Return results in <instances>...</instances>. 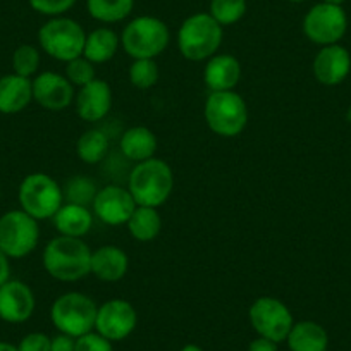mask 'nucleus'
<instances>
[{
    "label": "nucleus",
    "mask_w": 351,
    "mask_h": 351,
    "mask_svg": "<svg viewBox=\"0 0 351 351\" xmlns=\"http://www.w3.org/2000/svg\"><path fill=\"white\" fill-rule=\"evenodd\" d=\"M43 267L50 278L74 282L90 274L92 250L81 238L57 236L43 250Z\"/></svg>",
    "instance_id": "1"
},
{
    "label": "nucleus",
    "mask_w": 351,
    "mask_h": 351,
    "mask_svg": "<svg viewBox=\"0 0 351 351\" xmlns=\"http://www.w3.org/2000/svg\"><path fill=\"white\" fill-rule=\"evenodd\" d=\"M128 190L141 207L158 208L174 190V174L171 165L162 158L138 162L128 180Z\"/></svg>",
    "instance_id": "2"
},
{
    "label": "nucleus",
    "mask_w": 351,
    "mask_h": 351,
    "mask_svg": "<svg viewBox=\"0 0 351 351\" xmlns=\"http://www.w3.org/2000/svg\"><path fill=\"white\" fill-rule=\"evenodd\" d=\"M222 38V26L208 12H197L181 23L178 32V49L186 60L202 62L217 53Z\"/></svg>",
    "instance_id": "3"
},
{
    "label": "nucleus",
    "mask_w": 351,
    "mask_h": 351,
    "mask_svg": "<svg viewBox=\"0 0 351 351\" xmlns=\"http://www.w3.org/2000/svg\"><path fill=\"white\" fill-rule=\"evenodd\" d=\"M171 42L169 26L155 16H138L124 26L121 45L131 59H155Z\"/></svg>",
    "instance_id": "4"
},
{
    "label": "nucleus",
    "mask_w": 351,
    "mask_h": 351,
    "mask_svg": "<svg viewBox=\"0 0 351 351\" xmlns=\"http://www.w3.org/2000/svg\"><path fill=\"white\" fill-rule=\"evenodd\" d=\"M84 40L83 26L66 16L50 18L38 29V43L43 52L64 64L83 56Z\"/></svg>",
    "instance_id": "5"
},
{
    "label": "nucleus",
    "mask_w": 351,
    "mask_h": 351,
    "mask_svg": "<svg viewBox=\"0 0 351 351\" xmlns=\"http://www.w3.org/2000/svg\"><path fill=\"white\" fill-rule=\"evenodd\" d=\"M204 116L212 133L222 138H234L248 124V107L243 97L231 92H212L205 100Z\"/></svg>",
    "instance_id": "6"
},
{
    "label": "nucleus",
    "mask_w": 351,
    "mask_h": 351,
    "mask_svg": "<svg viewBox=\"0 0 351 351\" xmlns=\"http://www.w3.org/2000/svg\"><path fill=\"white\" fill-rule=\"evenodd\" d=\"M97 303L83 293L71 291L60 295L50 308V320L60 334L80 337L95 329Z\"/></svg>",
    "instance_id": "7"
},
{
    "label": "nucleus",
    "mask_w": 351,
    "mask_h": 351,
    "mask_svg": "<svg viewBox=\"0 0 351 351\" xmlns=\"http://www.w3.org/2000/svg\"><path fill=\"white\" fill-rule=\"evenodd\" d=\"M18 200L21 210L36 221L52 219L64 205L62 188L56 180L43 172H33L26 176L19 184Z\"/></svg>",
    "instance_id": "8"
},
{
    "label": "nucleus",
    "mask_w": 351,
    "mask_h": 351,
    "mask_svg": "<svg viewBox=\"0 0 351 351\" xmlns=\"http://www.w3.org/2000/svg\"><path fill=\"white\" fill-rule=\"evenodd\" d=\"M38 221L25 210L5 212L0 217V250L9 258L29 255L38 245Z\"/></svg>",
    "instance_id": "9"
},
{
    "label": "nucleus",
    "mask_w": 351,
    "mask_h": 351,
    "mask_svg": "<svg viewBox=\"0 0 351 351\" xmlns=\"http://www.w3.org/2000/svg\"><path fill=\"white\" fill-rule=\"evenodd\" d=\"M248 319L253 330L260 337H267L274 343H282L288 337L293 324V313L281 300L272 296H260L252 303Z\"/></svg>",
    "instance_id": "10"
},
{
    "label": "nucleus",
    "mask_w": 351,
    "mask_h": 351,
    "mask_svg": "<svg viewBox=\"0 0 351 351\" xmlns=\"http://www.w3.org/2000/svg\"><path fill=\"white\" fill-rule=\"evenodd\" d=\"M302 26L306 38L315 45H336L346 35L348 16L343 5L320 2L308 9Z\"/></svg>",
    "instance_id": "11"
},
{
    "label": "nucleus",
    "mask_w": 351,
    "mask_h": 351,
    "mask_svg": "<svg viewBox=\"0 0 351 351\" xmlns=\"http://www.w3.org/2000/svg\"><path fill=\"white\" fill-rule=\"evenodd\" d=\"M136 310L126 300H109L97 310L95 330L112 343L130 337L136 329Z\"/></svg>",
    "instance_id": "12"
},
{
    "label": "nucleus",
    "mask_w": 351,
    "mask_h": 351,
    "mask_svg": "<svg viewBox=\"0 0 351 351\" xmlns=\"http://www.w3.org/2000/svg\"><path fill=\"white\" fill-rule=\"evenodd\" d=\"M93 215L107 226H121L130 221L136 208V202L130 190L117 184H109L97 191L93 198Z\"/></svg>",
    "instance_id": "13"
},
{
    "label": "nucleus",
    "mask_w": 351,
    "mask_h": 351,
    "mask_svg": "<svg viewBox=\"0 0 351 351\" xmlns=\"http://www.w3.org/2000/svg\"><path fill=\"white\" fill-rule=\"evenodd\" d=\"M32 83L33 100L45 110L59 112L74 102V86L64 74L47 71L32 80Z\"/></svg>",
    "instance_id": "14"
},
{
    "label": "nucleus",
    "mask_w": 351,
    "mask_h": 351,
    "mask_svg": "<svg viewBox=\"0 0 351 351\" xmlns=\"http://www.w3.org/2000/svg\"><path fill=\"white\" fill-rule=\"evenodd\" d=\"M35 295L26 282L12 281L0 286V319L9 324H23L35 312Z\"/></svg>",
    "instance_id": "15"
},
{
    "label": "nucleus",
    "mask_w": 351,
    "mask_h": 351,
    "mask_svg": "<svg viewBox=\"0 0 351 351\" xmlns=\"http://www.w3.org/2000/svg\"><path fill=\"white\" fill-rule=\"evenodd\" d=\"M312 71L320 84H326V86L341 84L351 71L350 52L339 43L322 47L313 59Z\"/></svg>",
    "instance_id": "16"
},
{
    "label": "nucleus",
    "mask_w": 351,
    "mask_h": 351,
    "mask_svg": "<svg viewBox=\"0 0 351 351\" xmlns=\"http://www.w3.org/2000/svg\"><path fill=\"white\" fill-rule=\"evenodd\" d=\"M76 112L86 123H99L112 109V90L109 83L102 80H93L92 83L80 88L74 97Z\"/></svg>",
    "instance_id": "17"
},
{
    "label": "nucleus",
    "mask_w": 351,
    "mask_h": 351,
    "mask_svg": "<svg viewBox=\"0 0 351 351\" xmlns=\"http://www.w3.org/2000/svg\"><path fill=\"white\" fill-rule=\"evenodd\" d=\"M241 80V64L234 56L215 53L204 69V81L210 92H231Z\"/></svg>",
    "instance_id": "18"
},
{
    "label": "nucleus",
    "mask_w": 351,
    "mask_h": 351,
    "mask_svg": "<svg viewBox=\"0 0 351 351\" xmlns=\"http://www.w3.org/2000/svg\"><path fill=\"white\" fill-rule=\"evenodd\" d=\"M130 260L124 250L114 245H106L92 252L90 274L104 282H116L126 276Z\"/></svg>",
    "instance_id": "19"
},
{
    "label": "nucleus",
    "mask_w": 351,
    "mask_h": 351,
    "mask_svg": "<svg viewBox=\"0 0 351 351\" xmlns=\"http://www.w3.org/2000/svg\"><path fill=\"white\" fill-rule=\"evenodd\" d=\"M33 100V83L19 74H5L0 77V112L18 114Z\"/></svg>",
    "instance_id": "20"
},
{
    "label": "nucleus",
    "mask_w": 351,
    "mask_h": 351,
    "mask_svg": "<svg viewBox=\"0 0 351 351\" xmlns=\"http://www.w3.org/2000/svg\"><path fill=\"white\" fill-rule=\"evenodd\" d=\"M52 219L59 234L69 238H83L93 226V212L84 205L64 204Z\"/></svg>",
    "instance_id": "21"
},
{
    "label": "nucleus",
    "mask_w": 351,
    "mask_h": 351,
    "mask_svg": "<svg viewBox=\"0 0 351 351\" xmlns=\"http://www.w3.org/2000/svg\"><path fill=\"white\" fill-rule=\"evenodd\" d=\"M286 343L291 351H327L329 336L320 324L313 320H302L293 324Z\"/></svg>",
    "instance_id": "22"
},
{
    "label": "nucleus",
    "mask_w": 351,
    "mask_h": 351,
    "mask_svg": "<svg viewBox=\"0 0 351 351\" xmlns=\"http://www.w3.org/2000/svg\"><path fill=\"white\" fill-rule=\"evenodd\" d=\"M158 141L152 130L145 126L130 128L121 136V152L131 162H143L154 158Z\"/></svg>",
    "instance_id": "23"
},
{
    "label": "nucleus",
    "mask_w": 351,
    "mask_h": 351,
    "mask_svg": "<svg viewBox=\"0 0 351 351\" xmlns=\"http://www.w3.org/2000/svg\"><path fill=\"white\" fill-rule=\"evenodd\" d=\"M121 45V36L107 26L86 33L83 57L93 64H104L112 59Z\"/></svg>",
    "instance_id": "24"
},
{
    "label": "nucleus",
    "mask_w": 351,
    "mask_h": 351,
    "mask_svg": "<svg viewBox=\"0 0 351 351\" xmlns=\"http://www.w3.org/2000/svg\"><path fill=\"white\" fill-rule=\"evenodd\" d=\"M126 226L130 234L133 236L136 241L148 243L154 241V239L160 234L162 219L157 208L136 205V208H134V212L131 214Z\"/></svg>",
    "instance_id": "25"
},
{
    "label": "nucleus",
    "mask_w": 351,
    "mask_h": 351,
    "mask_svg": "<svg viewBox=\"0 0 351 351\" xmlns=\"http://www.w3.org/2000/svg\"><path fill=\"white\" fill-rule=\"evenodd\" d=\"M134 0H86V11L90 18L104 25H114L130 18Z\"/></svg>",
    "instance_id": "26"
},
{
    "label": "nucleus",
    "mask_w": 351,
    "mask_h": 351,
    "mask_svg": "<svg viewBox=\"0 0 351 351\" xmlns=\"http://www.w3.org/2000/svg\"><path fill=\"white\" fill-rule=\"evenodd\" d=\"M109 150V140L100 130H88L80 136L76 143V154L84 164H99Z\"/></svg>",
    "instance_id": "27"
},
{
    "label": "nucleus",
    "mask_w": 351,
    "mask_h": 351,
    "mask_svg": "<svg viewBox=\"0 0 351 351\" xmlns=\"http://www.w3.org/2000/svg\"><path fill=\"white\" fill-rule=\"evenodd\" d=\"M246 0H210L208 14L224 28L241 21L246 14Z\"/></svg>",
    "instance_id": "28"
},
{
    "label": "nucleus",
    "mask_w": 351,
    "mask_h": 351,
    "mask_svg": "<svg viewBox=\"0 0 351 351\" xmlns=\"http://www.w3.org/2000/svg\"><path fill=\"white\" fill-rule=\"evenodd\" d=\"M95 183L92 180H88L84 176H74L66 183V186L62 188L64 198L67 200V204H76V205H88L93 204V198L97 195Z\"/></svg>",
    "instance_id": "29"
},
{
    "label": "nucleus",
    "mask_w": 351,
    "mask_h": 351,
    "mask_svg": "<svg viewBox=\"0 0 351 351\" xmlns=\"http://www.w3.org/2000/svg\"><path fill=\"white\" fill-rule=\"evenodd\" d=\"M130 83L140 90H148L155 86L160 77V69L155 59H134L128 71Z\"/></svg>",
    "instance_id": "30"
},
{
    "label": "nucleus",
    "mask_w": 351,
    "mask_h": 351,
    "mask_svg": "<svg viewBox=\"0 0 351 351\" xmlns=\"http://www.w3.org/2000/svg\"><path fill=\"white\" fill-rule=\"evenodd\" d=\"M40 67V52L33 45H19L12 53V69L14 74L23 77L35 76Z\"/></svg>",
    "instance_id": "31"
},
{
    "label": "nucleus",
    "mask_w": 351,
    "mask_h": 351,
    "mask_svg": "<svg viewBox=\"0 0 351 351\" xmlns=\"http://www.w3.org/2000/svg\"><path fill=\"white\" fill-rule=\"evenodd\" d=\"M64 76L67 77L73 86H84V84L92 83L93 80L97 77V71H95V64L90 62L88 59H84L83 56L77 57V59L69 60L66 62V74Z\"/></svg>",
    "instance_id": "32"
},
{
    "label": "nucleus",
    "mask_w": 351,
    "mask_h": 351,
    "mask_svg": "<svg viewBox=\"0 0 351 351\" xmlns=\"http://www.w3.org/2000/svg\"><path fill=\"white\" fill-rule=\"evenodd\" d=\"M28 2L33 11H36L38 14L57 18V16H64L67 11H71L77 0H28Z\"/></svg>",
    "instance_id": "33"
},
{
    "label": "nucleus",
    "mask_w": 351,
    "mask_h": 351,
    "mask_svg": "<svg viewBox=\"0 0 351 351\" xmlns=\"http://www.w3.org/2000/svg\"><path fill=\"white\" fill-rule=\"evenodd\" d=\"M76 351H114L112 341L104 337L97 330L76 337Z\"/></svg>",
    "instance_id": "34"
},
{
    "label": "nucleus",
    "mask_w": 351,
    "mask_h": 351,
    "mask_svg": "<svg viewBox=\"0 0 351 351\" xmlns=\"http://www.w3.org/2000/svg\"><path fill=\"white\" fill-rule=\"evenodd\" d=\"M52 339L45 332H29L19 341V351H50Z\"/></svg>",
    "instance_id": "35"
},
{
    "label": "nucleus",
    "mask_w": 351,
    "mask_h": 351,
    "mask_svg": "<svg viewBox=\"0 0 351 351\" xmlns=\"http://www.w3.org/2000/svg\"><path fill=\"white\" fill-rule=\"evenodd\" d=\"M50 351H76V337L59 332L56 337H52Z\"/></svg>",
    "instance_id": "36"
},
{
    "label": "nucleus",
    "mask_w": 351,
    "mask_h": 351,
    "mask_svg": "<svg viewBox=\"0 0 351 351\" xmlns=\"http://www.w3.org/2000/svg\"><path fill=\"white\" fill-rule=\"evenodd\" d=\"M248 351H279L278 350V343L274 341L267 339V337H256L250 343Z\"/></svg>",
    "instance_id": "37"
},
{
    "label": "nucleus",
    "mask_w": 351,
    "mask_h": 351,
    "mask_svg": "<svg viewBox=\"0 0 351 351\" xmlns=\"http://www.w3.org/2000/svg\"><path fill=\"white\" fill-rule=\"evenodd\" d=\"M11 276V263H9V256L0 250V286L9 281Z\"/></svg>",
    "instance_id": "38"
},
{
    "label": "nucleus",
    "mask_w": 351,
    "mask_h": 351,
    "mask_svg": "<svg viewBox=\"0 0 351 351\" xmlns=\"http://www.w3.org/2000/svg\"><path fill=\"white\" fill-rule=\"evenodd\" d=\"M0 351H19V348L11 343H5V341H0Z\"/></svg>",
    "instance_id": "39"
},
{
    "label": "nucleus",
    "mask_w": 351,
    "mask_h": 351,
    "mask_svg": "<svg viewBox=\"0 0 351 351\" xmlns=\"http://www.w3.org/2000/svg\"><path fill=\"white\" fill-rule=\"evenodd\" d=\"M181 351H204V348H200L198 344H184Z\"/></svg>",
    "instance_id": "40"
},
{
    "label": "nucleus",
    "mask_w": 351,
    "mask_h": 351,
    "mask_svg": "<svg viewBox=\"0 0 351 351\" xmlns=\"http://www.w3.org/2000/svg\"><path fill=\"white\" fill-rule=\"evenodd\" d=\"M326 4H332V5H343L346 0H322Z\"/></svg>",
    "instance_id": "41"
},
{
    "label": "nucleus",
    "mask_w": 351,
    "mask_h": 351,
    "mask_svg": "<svg viewBox=\"0 0 351 351\" xmlns=\"http://www.w3.org/2000/svg\"><path fill=\"white\" fill-rule=\"evenodd\" d=\"M289 2H293V4H302V2H306V0H289Z\"/></svg>",
    "instance_id": "42"
}]
</instances>
